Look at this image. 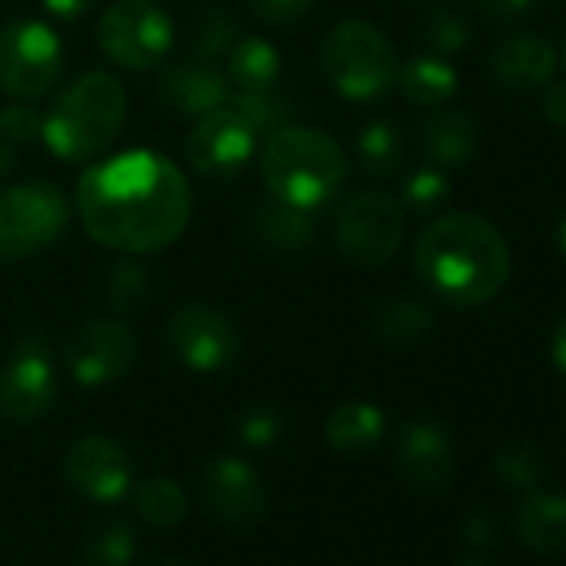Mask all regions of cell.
<instances>
[{
    "instance_id": "cell-45",
    "label": "cell",
    "mask_w": 566,
    "mask_h": 566,
    "mask_svg": "<svg viewBox=\"0 0 566 566\" xmlns=\"http://www.w3.org/2000/svg\"><path fill=\"white\" fill-rule=\"evenodd\" d=\"M457 566H486V563H483V559H473V556H470V559H460Z\"/></svg>"
},
{
    "instance_id": "cell-13",
    "label": "cell",
    "mask_w": 566,
    "mask_h": 566,
    "mask_svg": "<svg viewBox=\"0 0 566 566\" xmlns=\"http://www.w3.org/2000/svg\"><path fill=\"white\" fill-rule=\"evenodd\" d=\"M167 344L174 357L197 374L223 370L240 350V337L230 317L207 304L177 307L167 321Z\"/></svg>"
},
{
    "instance_id": "cell-41",
    "label": "cell",
    "mask_w": 566,
    "mask_h": 566,
    "mask_svg": "<svg viewBox=\"0 0 566 566\" xmlns=\"http://www.w3.org/2000/svg\"><path fill=\"white\" fill-rule=\"evenodd\" d=\"M549 357H553L556 370L566 377V317L553 327V337H549Z\"/></svg>"
},
{
    "instance_id": "cell-5",
    "label": "cell",
    "mask_w": 566,
    "mask_h": 566,
    "mask_svg": "<svg viewBox=\"0 0 566 566\" xmlns=\"http://www.w3.org/2000/svg\"><path fill=\"white\" fill-rule=\"evenodd\" d=\"M321 67L327 84L357 104L387 97L397 87V51L390 38L370 21H340L321 44Z\"/></svg>"
},
{
    "instance_id": "cell-47",
    "label": "cell",
    "mask_w": 566,
    "mask_h": 566,
    "mask_svg": "<svg viewBox=\"0 0 566 566\" xmlns=\"http://www.w3.org/2000/svg\"><path fill=\"white\" fill-rule=\"evenodd\" d=\"M420 4H427V0H420Z\"/></svg>"
},
{
    "instance_id": "cell-30",
    "label": "cell",
    "mask_w": 566,
    "mask_h": 566,
    "mask_svg": "<svg viewBox=\"0 0 566 566\" xmlns=\"http://www.w3.org/2000/svg\"><path fill=\"white\" fill-rule=\"evenodd\" d=\"M233 44H237V24H233V18L227 11H207L197 21L193 34H190L187 57L203 61V64H213V61L227 57Z\"/></svg>"
},
{
    "instance_id": "cell-12",
    "label": "cell",
    "mask_w": 566,
    "mask_h": 566,
    "mask_svg": "<svg viewBox=\"0 0 566 566\" xmlns=\"http://www.w3.org/2000/svg\"><path fill=\"white\" fill-rule=\"evenodd\" d=\"M61 384L51 350L41 340H24L0 367V413L14 423H34L57 403Z\"/></svg>"
},
{
    "instance_id": "cell-26",
    "label": "cell",
    "mask_w": 566,
    "mask_h": 566,
    "mask_svg": "<svg viewBox=\"0 0 566 566\" xmlns=\"http://www.w3.org/2000/svg\"><path fill=\"white\" fill-rule=\"evenodd\" d=\"M430 331H433V314L413 297H390L374 314V334L384 344H394V347L417 344Z\"/></svg>"
},
{
    "instance_id": "cell-34",
    "label": "cell",
    "mask_w": 566,
    "mask_h": 566,
    "mask_svg": "<svg viewBox=\"0 0 566 566\" xmlns=\"http://www.w3.org/2000/svg\"><path fill=\"white\" fill-rule=\"evenodd\" d=\"M44 130V114L34 111L28 101H14L11 107L0 111V137L8 144H31Z\"/></svg>"
},
{
    "instance_id": "cell-10",
    "label": "cell",
    "mask_w": 566,
    "mask_h": 566,
    "mask_svg": "<svg viewBox=\"0 0 566 566\" xmlns=\"http://www.w3.org/2000/svg\"><path fill=\"white\" fill-rule=\"evenodd\" d=\"M256 140H260L256 127L230 101H223L220 107L193 117L187 137V157L200 177L230 180L250 164Z\"/></svg>"
},
{
    "instance_id": "cell-20",
    "label": "cell",
    "mask_w": 566,
    "mask_h": 566,
    "mask_svg": "<svg viewBox=\"0 0 566 566\" xmlns=\"http://www.w3.org/2000/svg\"><path fill=\"white\" fill-rule=\"evenodd\" d=\"M520 539L536 553H563L566 549V496L553 490H539L520 500L513 513Z\"/></svg>"
},
{
    "instance_id": "cell-38",
    "label": "cell",
    "mask_w": 566,
    "mask_h": 566,
    "mask_svg": "<svg viewBox=\"0 0 566 566\" xmlns=\"http://www.w3.org/2000/svg\"><path fill=\"white\" fill-rule=\"evenodd\" d=\"M473 8L486 18V21H516L523 18L530 8H533V0H473Z\"/></svg>"
},
{
    "instance_id": "cell-21",
    "label": "cell",
    "mask_w": 566,
    "mask_h": 566,
    "mask_svg": "<svg viewBox=\"0 0 566 566\" xmlns=\"http://www.w3.org/2000/svg\"><path fill=\"white\" fill-rule=\"evenodd\" d=\"M397 87L407 97V104H413L420 111H433V107H447L457 97L460 77L447 57L417 54L397 71Z\"/></svg>"
},
{
    "instance_id": "cell-2",
    "label": "cell",
    "mask_w": 566,
    "mask_h": 566,
    "mask_svg": "<svg viewBox=\"0 0 566 566\" xmlns=\"http://www.w3.org/2000/svg\"><path fill=\"white\" fill-rule=\"evenodd\" d=\"M506 237L480 213L433 217L413 243V270L437 301L470 311L490 304L510 280Z\"/></svg>"
},
{
    "instance_id": "cell-40",
    "label": "cell",
    "mask_w": 566,
    "mask_h": 566,
    "mask_svg": "<svg viewBox=\"0 0 566 566\" xmlns=\"http://www.w3.org/2000/svg\"><path fill=\"white\" fill-rule=\"evenodd\" d=\"M44 11L57 21H81L91 8H94V0H41Z\"/></svg>"
},
{
    "instance_id": "cell-27",
    "label": "cell",
    "mask_w": 566,
    "mask_h": 566,
    "mask_svg": "<svg viewBox=\"0 0 566 566\" xmlns=\"http://www.w3.org/2000/svg\"><path fill=\"white\" fill-rule=\"evenodd\" d=\"M134 500L140 516L154 526H177L187 516V493L170 476H147L144 483H137Z\"/></svg>"
},
{
    "instance_id": "cell-28",
    "label": "cell",
    "mask_w": 566,
    "mask_h": 566,
    "mask_svg": "<svg viewBox=\"0 0 566 566\" xmlns=\"http://www.w3.org/2000/svg\"><path fill=\"white\" fill-rule=\"evenodd\" d=\"M137 536L124 520H111L94 526L81 543L84 566H127L134 559Z\"/></svg>"
},
{
    "instance_id": "cell-29",
    "label": "cell",
    "mask_w": 566,
    "mask_h": 566,
    "mask_svg": "<svg viewBox=\"0 0 566 566\" xmlns=\"http://www.w3.org/2000/svg\"><path fill=\"white\" fill-rule=\"evenodd\" d=\"M397 200L403 203L407 213H437L450 200V177H447V170L437 167V164L410 170Z\"/></svg>"
},
{
    "instance_id": "cell-9",
    "label": "cell",
    "mask_w": 566,
    "mask_h": 566,
    "mask_svg": "<svg viewBox=\"0 0 566 566\" xmlns=\"http://www.w3.org/2000/svg\"><path fill=\"white\" fill-rule=\"evenodd\" d=\"M64 74V44L41 21L0 28V91L14 101L48 97Z\"/></svg>"
},
{
    "instance_id": "cell-23",
    "label": "cell",
    "mask_w": 566,
    "mask_h": 566,
    "mask_svg": "<svg viewBox=\"0 0 566 566\" xmlns=\"http://www.w3.org/2000/svg\"><path fill=\"white\" fill-rule=\"evenodd\" d=\"M384 430H387L384 410L374 407V403H364V400L340 403V407L327 417V423H324L327 443H331L337 453H347V457H357V453L374 450V447L384 440Z\"/></svg>"
},
{
    "instance_id": "cell-44",
    "label": "cell",
    "mask_w": 566,
    "mask_h": 566,
    "mask_svg": "<svg viewBox=\"0 0 566 566\" xmlns=\"http://www.w3.org/2000/svg\"><path fill=\"white\" fill-rule=\"evenodd\" d=\"M556 243H559V250H563V256H566V210H563L559 220H556Z\"/></svg>"
},
{
    "instance_id": "cell-17",
    "label": "cell",
    "mask_w": 566,
    "mask_h": 566,
    "mask_svg": "<svg viewBox=\"0 0 566 566\" xmlns=\"http://www.w3.org/2000/svg\"><path fill=\"white\" fill-rule=\"evenodd\" d=\"M397 463L417 490L447 486L453 473V447L447 430L433 420H410L397 437Z\"/></svg>"
},
{
    "instance_id": "cell-35",
    "label": "cell",
    "mask_w": 566,
    "mask_h": 566,
    "mask_svg": "<svg viewBox=\"0 0 566 566\" xmlns=\"http://www.w3.org/2000/svg\"><path fill=\"white\" fill-rule=\"evenodd\" d=\"M496 473H500L510 486L530 490V486L539 480V457H536L530 447L513 443V447H506V450L496 457Z\"/></svg>"
},
{
    "instance_id": "cell-37",
    "label": "cell",
    "mask_w": 566,
    "mask_h": 566,
    "mask_svg": "<svg viewBox=\"0 0 566 566\" xmlns=\"http://www.w3.org/2000/svg\"><path fill=\"white\" fill-rule=\"evenodd\" d=\"M280 430H283V423H280V417L273 410H250V413H243V420L237 427V437L250 450H266V447H273L280 440Z\"/></svg>"
},
{
    "instance_id": "cell-32",
    "label": "cell",
    "mask_w": 566,
    "mask_h": 566,
    "mask_svg": "<svg viewBox=\"0 0 566 566\" xmlns=\"http://www.w3.org/2000/svg\"><path fill=\"white\" fill-rule=\"evenodd\" d=\"M423 41H427L430 54L450 57V54H460L470 44V28H467V21L457 11L433 8L423 18Z\"/></svg>"
},
{
    "instance_id": "cell-11",
    "label": "cell",
    "mask_w": 566,
    "mask_h": 566,
    "mask_svg": "<svg viewBox=\"0 0 566 566\" xmlns=\"http://www.w3.org/2000/svg\"><path fill=\"white\" fill-rule=\"evenodd\" d=\"M140 357L137 334L114 317H97L81 324L64 344V364L71 377L84 387H107L134 370Z\"/></svg>"
},
{
    "instance_id": "cell-18",
    "label": "cell",
    "mask_w": 566,
    "mask_h": 566,
    "mask_svg": "<svg viewBox=\"0 0 566 566\" xmlns=\"http://www.w3.org/2000/svg\"><path fill=\"white\" fill-rule=\"evenodd\" d=\"M493 77L506 91H543L559 74V57L539 34H510L493 48Z\"/></svg>"
},
{
    "instance_id": "cell-42",
    "label": "cell",
    "mask_w": 566,
    "mask_h": 566,
    "mask_svg": "<svg viewBox=\"0 0 566 566\" xmlns=\"http://www.w3.org/2000/svg\"><path fill=\"white\" fill-rule=\"evenodd\" d=\"M463 536H467L473 546H483V543H490V536H493V523H490L486 516H470L467 526H463Z\"/></svg>"
},
{
    "instance_id": "cell-1",
    "label": "cell",
    "mask_w": 566,
    "mask_h": 566,
    "mask_svg": "<svg viewBox=\"0 0 566 566\" xmlns=\"http://www.w3.org/2000/svg\"><path fill=\"white\" fill-rule=\"evenodd\" d=\"M77 213L91 240L120 253H157L190 223L184 170L157 150H127L91 164L77 180Z\"/></svg>"
},
{
    "instance_id": "cell-3",
    "label": "cell",
    "mask_w": 566,
    "mask_h": 566,
    "mask_svg": "<svg viewBox=\"0 0 566 566\" xmlns=\"http://www.w3.org/2000/svg\"><path fill=\"white\" fill-rule=\"evenodd\" d=\"M260 180L273 200L317 210L340 193L347 180V154L327 130L283 124L266 134Z\"/></svg>"
},
{
    "instance_id": "cell-16",
    "label": "cell",
    "mask_w": 566,
    "mask_h": 566,
    "mask_svg": "<svg viewBox=\"0 0 566 566\" xmlns=\"http://www.w3.org/2000/svg\"><path fill=\"white\" fill-rule=\"evenodd\" d=\"M154 97L167 111H174L177 117H200V114L220 107L230 97V84H227V77L213 64L187 57L180 64H170L157 77Z\"/></svg>"
},
{
    "instance_id": "cell-31",
    "label": "cell",
    "mask_w": 566,
    "mask_h": 566,
    "mask_svg": "<svg viewBox=\"0 0 566 566\" xmlns=\"http://www.w3.org/2000/svg\"><path fill=\"white\" fill-rule=\"evenodd\" d=\"M150 291H154L150 270L140 263H117L107 276V304L120 314L144 307L150 301Z\"/></svg>"
},
{
    "instance_id": "cell-46",
    "label": "cell",
    "mask_w": 566,
    "mask_h": 566,
    "mask_svg": "<svg viewBox=\"0 0 566 566\" xmlns=\"http://www.w3.org/2000/svg\"><path fill=\"white\" fill-rule=\"evenodd\" d=\"M147 566H187V563H174V559H164V563H147Z\"/></svg>"
},
{
    "instance_id": "cell-8",
    "label": "cell",
    "mask_w": 566,
    "mask_h": 566,
    "mask_svg": "<svg viewBox=\"0 0 566 566\" xmlns=\"http://www.w3.org/2000/svg\"><path fill=\"white\" fill-rule=\"evenodd\" d=\"M403 233H407V210L397 197L384 190L350 193L334 220L337 250L364 270L390 263L400 253Z\"/></svg>"
},
{
    "instance_id": "cell-36",
    "label": "cell",
    "mask_w": 566,
    "mask_h": 566,
    "mask_svg": "<svg viewBox=\"0 0 566 566\" xmlns=\"http://www.w3.org/2000/svg\"><path fill=\"white\" fill-rule=\"evenodd\" d=\"M247 4L250 14L266 28H294L314 11V0H247Z\"/></svg>"
},
{
    "instance_id": "cell-19",
    "label": "cell",
    "mask_w": 566,
    "mask_h": 566,
    "mask_svg": "<svg viewBox=\"0 0 566 566\" xmlns=\"http://www.w3.org/2000/svg\"><path fill=\"white\" fill-rule=\"evenodd\" d=\"M420 147L437 167H463L476 157L480 130L476 124L450 107H433L420 124Z\"/></svg>"
},
{
    "instance_id": "cell-7",
    "label": "cell",
    "mask_w": 566,
    "mask_h": 566,
    "mask_svg": "<svg viewBox=\"0 0 566 566\" xmlns=\"http://www.w3.org/2000/svg\"><path fill=\"white\" fill-rule=\"evenodd\" d=\"M97 48L124 71H154L174 48V21L157 0H114L97 21Z\"/></svg>"
},
{
    "instance_id": "cell-33",
    "label": "cell",
    "mask_w": 566,
    "mask_h": 566,
    "mask_svg": "<svg viewBox=\"0 0 566 566\" xmlns=\"http://www.w3.org/2000/svg\"><path fill=\"white\" fill-rule=\"evenodd\" d=\"M227 101L256 127V134H270L283 124H291V104L276 97L273 91H266V94H237L233 91Z\"/></svg>"
},
{
    "instance_id": "cell-22",
    "label": "cell",
    "mask_w": 566,
    "mask_h": 566,
    "mask_svg": "<svg viewBox=\"0 0 566 566\" xmlns=\"http://www.w3.org/2000/svg\"><path fill=\"white\" fill-rule=\"evenodd\" d=\"M227 84L237 94H266L280 81V51L266 38H243L227 54Z\"/></svg>"
},
{
    "instance_id": "cell-43",
    "label": "cell",
    "mask_w": 566,
    "mask_h": 566,
    "mask_svg": "<svg viewBox=\"0 0 566 566\" xmlns=\"http://www.w3.org/2000/svg\"><path fill=\"white\" fill-rule=\"evenodd\" d=\"M18 167V157H14V144H8L4 137H0V180L11 177Z\"/></svg>"
},
{
    "instance_id": "cell-24",
    "label": "cell",
    "mask_w": 566,
    "mask_h": 566,
    "mask_svg": "<svg viewBox=\"0 0 566 566\" xmlns=\"http://www.w3.org/2000/svg\"><path fill=\"white\" fill-rule=\"evenodd\" d=\"M256 237L276 253H304L317 240L314 210L273 200L270 207L256 210Z\"/></svg>"
},
{
    "instance_id": "cell-6",
    "label": "cell",
    "mask_w": 566,
    "mask_h": 566,
    "mask_svg": "<svg viewBox=\"0 0 566 566\" xmlns=\"http://www.w3.org/2000/svg\"><path fill=\"white\" fill-rule=\"evenodd\" d=\"M71 223V203L57 184L31 180L0 190V260L44 253Z\"/></svg>"
},
{
    "instance_id": "cell-25",
    "label": "cell",
    "mask_w": 566,
    "mask_h": 566,
    "mask_svg": "<svg viewBox=\"0 0 566 566\" xmlns=\"http://www.w3.org/2000/svg\"><path fill=\"white\" fill-rule=\"evenodd\" d=\"M357 160L370 177H394L407 160V137L390 117H374L357 134Z\"/></svg>"
},
{
    "instance_id": "cell-39",
    "label": "cell",
    "mask_w": 566,
    "mask_h": 566,
    "mask_svg": "<svg viewBox=\"0 0 566 566\" xmlns=\"http://www.w3.org/2000/svg\"><path fill=\"white\" fill-rule=\"evenodd\" d=\"M543 117L556 127H566V81L543 87Z\"/></svg>"
},
{
    "instance_id": "cell-14",
    "label": "cell",
    "mask_w": 566,
    "mask_h": 566,
    "mask_svg": "<svg viewBox=\"0 0 566 566\" xmlns=\"http://www.w3.org/2000/svg\"><path fill=\"white\" fill-rule=\"evenodd\" d=\"M71 486L94 503H117L130 493L134 467L127 450L111 437H81L67 453Z\"/></svg>"
},
{
    "instance_id": "cell-4",
    "label": "cell",
    "mask_w": 566,
    "mask_h": 566,
    "mask_svg": "<svg viewBox=\"0 0 566 566\" xmlns=\"http://www.w3.org/2000/svg\"><path fill=\"white\" fill-rule=\"evenodd\" d=\"M127 124V91L107 71H87L67 84L44 114L41 140L67 164L101 157Z\"/></svg>"
},
{
    "instance_id": "cell-15",
    "label": "cell",
    "mask_w": 566,
    "mask_h": 566,
    "mask_svg": "<svg viewBox=\"0 0 566 566\" xmlns=\"http://www.w3.org/2000/svg\"><path fill=\"white\" fill-rule=\"evenodd\" d=\"M203 500L227 523H253L263 513V480L243 457H217L203 470Z\"/></svg>"
}]
</instances>
